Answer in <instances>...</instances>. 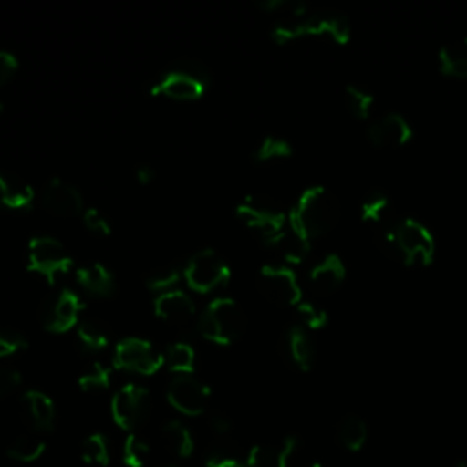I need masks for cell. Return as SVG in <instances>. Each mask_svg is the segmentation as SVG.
<instances>
[{
    "instance_id": "6da1fadb",
    "label": "cell",
    "mask_w": 467,
    "mask_h": 467,
    "mask_svg": "<svg viewBox=\"0 0 467 467\" xmlns=\"http://www.w3.org/2000/svg\"><path fill=\"white\" fill-rule=\"evenodd\" d=\"M374 239L381 252L409 266L431 265L436 254V243L431 230L414 217H400L394 228Z\"/></svg>"
},
{
    "instance_id": "7a4b0ae2",
    "label": "cell",
    "mask_w": 467,
    "mask_h": 467,
    "mask_svg": "<svg viewBox=\"0 0 467 467\" xmlns=\"http://www.w3.org/2000/svg\"><path fill=\"white\" fill-rule=\"evenodd\" d=\"M339 219V201L325 186L314 184L301 192L288 212V224L310 241L327 234Z\"/></svg>"
},
{
    "instance_id": "3957f363",
    "label": "cell",
    "mask_w": 467,
    "mask_h": 467,
    "mask_svg": "<svg viewBox=\"0 0 467 467\" xmlns=\"http://www.w3.org/2000/svg\"><path fill=\"white\" fill-rule=\"evenodd\" d=\"M327 35L337 44H347L350 40L352 29L347 16L330 11H312L299 16H288L277 22L272 29V38L279 44L301 38Z\"/></svg>"
},
{
    "instance_id": "277c9868",
    "label": "cell",
    "mask_w": 467,
    "mask_h": 467,
    "mask_svg": "<svg viewBox=\"0 0 467 467\" xmlns=\"http://www.w3.org/2000/svg\"><path fill=\"white\" fill-rule=\"evenodd\" d=\"M246 327V316L239 303L232 297L212 299L197 319L199 334L217 345H230L237 341Z\"/></svg>"
},
{
    "instance_id": "5b68a950",
    "label": "cell",
    "mask_w": 467,
    "mask_h": 467,
    "mask_svg": "<svg viewBox=\"0 0 467 467\" xmlns=\"http://www.w3.org/2000/svg\"><path fill=\"white\" fill-rule=\"evenodd\" d=\"M210 84V71L193 58L179 60L171 69L164 71L153 84V95H164L177 100H197Z\"/></svg>"
},
{
    "instance_id": "8992f818",
    "label": "cell",
    "mask_w": 467,
    "mask_h": 467,
    "mask_svg": "<svg viewBox=\"0 0 467 467\" xmlns=\"http://www.w3.org/2000/svg\"><path fill=\"white\" fill-rule=\"evenodd\" d=\"M241 221L255 230L266 244H272L286 228L288 215L272 197L263 193H248L235 208Z\"/></svg>"
},
{
    "instance_id": "52a82bcc",
    "label": "cell",
    "mask_w": 467,
    "mask_h": 467,
    "mask_svg": "<svg viewBox=\"0 0 467 467\" xmlns=\"http://www.w3.org/2000/svg\"><path fill=\"white\" fill-rule=\"evenodd\" d=\"M73 266V257L67 248L53 235H33L27 244V268L38 275H42L47 283H55V279Z\"/></svg>"
},
{
    "instance_id": "ba28073f",
    "label": "cell",
    "mask_w": 467,
    "mask_h": 467,
    "mask_svg": "<svg viewBox=\"0 0 467 467\" xmlns=\"http://www.w3.org/2000/svg\"><path fill=\"white\" fill-rule=\"evenodd\" d=\"M182 275L193 292L208 294L223 288L230 281L232 270L213 248H202L188 259Z\"/></svg>"
},
{
    "instance_id": "9c48e42d",
    "label": "cell",
    "mask_w": 467,
    "mask_h": 467,
    "mask_svg": "<svg viewBox=\"0 0 467 467\" xmlns=\"http://www.w3.org/2000/svg\"><path fill=\"white\" fill-rule=\"evenodd\" d=\"M111 365L120 370L151 376L164 367V354L144 337H124L115 345Z\"/></svg>"
},
{
    "instance_id": "30bf717a",
    "label": "cell",
    "mask_w": 467,
    "mask_h": 467,
    "mask_svg": "<svg viewBox=\"0 0 467 467\" xmlns=\"http://www.w3.org/2000/svg\"><path fill=\"white\" fill-rule=\"evenodd\" d=\"M150 412V390L139 383L122 385L111 398V416L124 431L137 429Z\"/></svg>"
},
{
    "instance_id": "8fae6325",
    "label": "cell",
    "mask_w": 467,
    "mask_h": 467,
    "mask_svg": "<svg viewBox=\"0 0 467 467\" xmlns=\"http://www.w3.org/2000/svg\"><path fill=\"white\" fill-rule=\"evenodd\" d=\"M259 288L275 305H299L303 301L296 272L286 265H265L257 275Z\"/></svg>"
},
{
    "instance_id": "7c38bea8",
    "label": "cell",
    "mask_w": 467,
    "mask_h": 467,
    "mask_svg": "<svg viewBox=\"0 0 467 467\" xmlns=\"http://www.w3.org/2000/svg\"><path fill=\"white\" fill-rule=\"evenodd\" d=\"M166 398L181 414L199 416L208 407L210 389L193 374H175L168 383Z\"/></svg>"
},
{
    "instance_id": "4fadbf2b",
    "label": "cell",
    "mask_w": 467,
    "mask_h": 467,
    "mask_svg": "<svg viewBox=\"0 0 467 467\" xmlns=\"http://www.w3.org/2000/svg\"><path fill=\"white\" fill-rule=\"evenodd\" d=\"M84 308V299L71 288H62L49 296L42 308V325L46 330L62 334L78 325V316Z\"/></svg>"
},
{
    "instance_id": "5bb4252c",
    "label": "cell",
    "mask_w": 467,
    "mask_h": 467,
    "mask_svg": "<svg viewBox=\"0 0 467 467\" xmlns=\"http://www.w3.org/2000/svg\"><path fill=\"white\" fill-rule=\"evenodd\" d=\"M359 217L370 226L374 237L394 228L401 215L396 213L389 195L383 190H370L359 204Z\"/></svg>"
},
{
    "instance_id": "9a60e30c",
    "label": "cell",
    "mask_w": 467,
    "mask_h": 467,
    "mask_svg": "<svg viewBox=\"0 0 467 467\" xmlns=\"http://www.w3.org/2000/svg\"><path fill=\"white\" fill-rule=\"evenodd\" d=\"M367 135L376 146H401L412 139V126L401 113L389 111L368 124Z\"/></svg>"
},
{
    "instance_id": "2e32d148",
    "label": "cell",
    "mask_w": 467,
    "mask_h": 467,
    "mask_svg": "<svg viewBox=\"0 0 467 467\" xmlns=\"http://www.w3.org/2000/svg\"><path fill=\"white\" fill-rule=\"evenodd\" d=\"M42 202L57 215H78L84 212V199L78 188L60 177L47 181L42 192Z\"/></svg>"
},
{
    "instance_id": "e0dca14e",
    "label": "cell",
    "mask_w": 467,
    "mask_h": 467,
    "mask_svg": "<svg viewBox=\"0 0 467 467\" xmlns=\"http://www.w3.org/2000/svg\"><path fill=\"white\" fill-rule=\"evenodd\" d=\"M153 310L166 323L182 327L193 319L195 303L184 290L171 288L155 296Z\"/></svg>"
},
{
    "instance_id": "ac0fdd59",
    "label": "cell",
    "mask_w": 467,
    "mask_h": 467,
    "mask_svg": "<svg viewBox=\"0 0 467 467\" xmlns=\"http://www.w3.org/2000/svg\"><path fill=\"white\" fill-rule=\"evenodd\" d=\"M283 348L286 358L299 368L310 370L316 361V343L303 325H292L283 336Z\"/></svg>"
},
{
    "instance_id": "d6986e66",
    "label": "cell",
    "mask_w": 467,
    "mask_h": 467,
    "mask_svg": "<svg viewBox=\"0 0 467 467\" xmlns=\"http://www.w3.org/2000/svg\"><path fill=\"white\" fill-rule=\"evenodd\" d=\"M347 275V268L343 259L337 254H327L323 259H319L312 268H310V283L312 286L321 292V294H330L334 292Z\"/></svg>"
},
{
    "instance_id": "ffe728a7",
    "label": "cell",
    "mask_w": 467,
    "mask_h": 467,
    "mask_svg": "<svg viewBox=\"0 0 467 467\" xmlns=\"http://www.w3.org/2000/svg\"><path fill=\"white\" fill-rule=\"evenodd\" d=\"M297 447L294 436L283 438L277 445H255L248 451L246 467H288V460Z\"/></svg>"
},
{
    "instance_id": "44dd1931",
    "label": "cell",
    "mask_w": 467,
    "mask_h": 467,
    "mask_svg": "<svg viewBox=\"0 0 467 467\" xmlns=\"http://www.w3.org/2000/svg\"><path fill=\"white\" fill-rule=\"evenodd\" d=\"M22 403L26 407V414L35 429L51 431L55 423V403L53 400L36 389H29L22 396Z\"/></svg>"
},
{
    "instance_id": "7402d4cb",
    "label": "cell",
    "mask_w": 467,
    "mask_h": 467,
    "mask_svg": "<svg viewBox=\"0 0 467 467\" xmlns=\"http://www.w3.org/2000/svg\"><path fill=\"white\" fill-rule=\"evenodd\" d=\"M35 199L33 188L16 175L0 171V206L7 210H27Z\"/></svg>"
},
{
    "instance_id": "603a6c76",
    "label": "cell",
    "mask_w": 467,
    "mask_h": 467,
    "mask_svg": "<svg viewBox=\"0 0 467 467\" xmlns=\"http://www.w3.org/2000/svg\"><path fill=\"white\" fill-rule=\"evenodd\" d=\"M77 281L86 292L99 296V297L109 296L115 290L113 272L106 265L97 263V261L82 265L77 270Z\"/></svg>"
},
{
    "instance_id": "cb8c5ba5",
    "label": "cell",
    "mask_w": 467,
    "mask_h": 467,
    "mask_svg": "<svg viewBox=\"0 0 467 467\" xmlns=\"http://www.w3.org/2000/svg\"><path fill=\"white\" fill-rule=\"evenodd\" d=\"M441 73L456 78H467V36H460L438 51Z\"/></svg>"
},
{
    "instance_id": "d4e9b609",
    "label": "cell",
    "mask_w": 467,
    "mask_h": 467,
    "mask_svg": "<svg viewBox=\"0 0 467 467\" xmlns=\"http://www.w3.org/2000/svg\"><path fill=\"white\" fill-rule=\"evenodd\" d=\"M310 239L299 234L296 228L286 224V228L277 235V239L270 244L279 250L285 261L288 263H303L310 252Z\"/></svg>"
},
{
    "instance_id": "484cf974",
    "label": "cell",
    "mask_w": 467,
    "mask_h": 467,
    "mask_svg": "<svg viewBox=\"0 0 467 467\" xmlns=\"http://www.w3.org/2000/svg\"><path fill=\"white\" fill-rule=\"evenodd\" d=\"M336 436H337V441L339 445L345 449V451H350V452H358L363 449L365 441H367V436H368V427H367V421L359 416H345L339 425H337V431H336Z\"/></svg>"
},
{
    "instance_id": "4316f807",
    "label": "cell",
    "mask_w": 467,
    "mask_h": 467,
    "mask_svg": "<svg viewBox=\"0 0 467 467\" xmlns=\"http://www.w3.org/2000/svg\"><path fill=\"white\" fill-rule=\"evenodd\" d=\"M161 436L164 445L177 456L181 458H188L193 452V436L188 431V427L184 423H181L179 420H171L166 421L161 429Z\"/></svg>"
},
{
    "instance_id": "83f0119b",
    "label": "cell",
    "mask_w": 467,
    "mask_h": 467,
    "mask_svg": "<svg viewBox=\"0 0 467 467\" xmlns=\"http://www.w3.org/2000/svg\"><path fill=\"white\" fill-rule=\"evenodd\" d=\"M77 339L82 348L95 352L109 345V332L99 319H82L77 325Z\"/></svg>"
},
{
    "instance_id": "f1b7e54d",
    "label": "cell",
    "mask_w": 467,
    "mask_h": 467,
    "mask_svg": "<svg viewBox=\"0 0 467 467\" xmlns=\"http://www.w3.org/2000/svg\"><path fill=\"white\" fill-rule=\"evenodd\" d=\"M164 365L175 374H192L195 365V350L186 341H173L166 347Z\"/></svg>"
},
{
    "instance_id": "f546056e",
    "label": "cell",
    "mask_w": 467,
    "mask_h": 467,
    "mask_svg": "<svg viewBox=\"0 0 467 467\" xmlns=\"http://www.w3.org/2000/svg\"><path fill=\"white\" fill-rule=\"evenodd\" d=\"M46 451V441L36 434H22L18 436L7 449L9 458L20 463L36 462Z\"/></svg>"
},
{
    "instance_id": "4dcf8cb0",
    "label": "cell",
    "mask_w": 467,
    "mask_h": 467,
    "mask_svg": "<svg viewBox=\"0 0 467 467\" xmlns=\"http://www.w3.org/2000/svg\"><path fill=\"white\" fill-rule=\"evenodd\" d=\"M345 102L348 111L359 119L365 120L370 117L372 106H374V95L368 88L358 86V84H347L345 86Z\"/></svg>"
},
{
    "instance_id": "1f68e13d",
    "label": "cell",
    "mask_w": 467,
    "mask_h": 467,
    "mask_svg": "<svg viewBox=\"0 0 467 467\" xmlns=\"http://www.w3.org/2000/svg\"><path fill=\"white\" fill-rule=\"evenodd\" d=\"M111 376H113V365H106L102 361H95V363H91L89 368H86L80 374L78 385L86 392L104 390V389L109 387Z\"/></svg>"
},
{
    "instance_id": "d6a6232c",
    "label": "cell",
    "mask_w": 467,
    "mask_h": 467,
    "mask_svg": "<svg viewBox=\"0 0 467 467\" xmlns=\"http://www.w3.org/2000/svg\"><path fill=\"white\" fill-rule=\"evenodd\" d=\"M292 155V144L277 135H266L254 150L252 157L259 162L274 161V159H285Z\"/></svg>"
},
{
    "instance_id": "836d02e7",
    "label": "cell",
    "mask_w": 467,
    "mask_h": 467,
    "mask_svg": "<svg viewBox=\"0 0 467 467\" xmlns=\"http://www.w3.org/2000/svg\"><path fill=\"white\" fill-rule=\"evenodd\" d=\"M80 454H82V460L89 465H100V467L108 465L109 463V449H108L106 436L100 432L89 434L82 441Z\"/></svg>"
},
{
    "instance_id": "e575fe53",
    "label": "cell",
    "mask_w": 467,
    "mask_h": 467,
    "mask_svg": "<svg viewBox=\"0 0 467 467\" xmlns=\"http://www.w3.org/2000/svg\"><path fill=\"white\" fill-rule=\"evenodd\" d=\"M181 279V270L173 263L159 265L146 275V286L157 294L171 290L173 285Z\"/></svg>"
},
{
    "instance_id": "d590c367",
    "label": "cell",
    "mask_w": 467,
    "mask_h": 467,
    "mask_svg": "<svg viewBox=\"0 0 467 467\" xmlns=\"http://www.w3.org/2000/svg\"><path fill=\"white\" fill-rule=\"evenodd\" d=\"M150 452L151 449L144 438H140L135 432L126 436L122 445V460L128 467H144L150 458Z\"/></svg>"
},
{
    "instance_id": "8d00e7d4",
    "label": "cell",
    "mask_w": 467,
    "mask_h": 467,
    "mask_svg": "<svg viewBox=\"0 0 467 467\" xmlns=\"http://www.w3.org/2000/svg\"><path fill=\"white\" fill-rule=\"evenodd\" d=\"M297 314L303 319V327L310 328V330H319L328 323V314L323 306L312 303V301H301L297 305Z\"/></svg>"
},
{
    "instance_id": "74e56055",
    "label": "cell",
    "mask_w": 467,
    "mask_h": 467,
    "mask_svg": "<svg viewBox=\"0 0 467 467\" xmlns=\"http://www.w3.org/2000/svg\"><path fill=\"white\" fill-rule=\"evenodd\" d=\"M27 347L26 336L11 327H0V358L13 356Z\"/></svg>"
},
{
    "instance_id": "f35d334b",
    "label": "cell",
    "mask_w": 467,
    "mask_h": 467,
    "mask_svg": "<svg viewBox=\"0 0 467 467\" xmlns=\"http://www.w3.org/2000/svg\"><path fill=\"white\" fill-rule=\"evenodd\" d=\"M206 467H246V462H241L230 449L215 447L206 458Z\"/></svg>"
},
{
    "instance_id": "ab89813d",
    "label": "cell",
    "mask_w": 467,
    "mask_h": 467,
    "mask_svg": "<svg viewBox=\"0 0 467 467\" xmlns=\"http://www.w3.org/2000/svg\"><path fill=\"white\" fill-rule=\"evenodd\" d=\"M82 221H84L86 228H89L95 234H100V235L111 234V224H109L108 217L97 208H86L82 212Z\"/></svg>"
},
{
    "instance_id": "60d3db41",
    "label": "cell",
    "mask_w": 467,
    "mask_h": 467,
    "mask_svg": "<svg viewBox=\"0 0 467 467\" xmlns=\"http://www.w3.org/2000/svg\"><path fill=\"white\" fill-rule=\"evenodd\" d=\"M22 383V374L11 367H0V398L15 392Z\"/></svg>"
},
{
    "instance_id": "b9f144b4",
    "label": "cell",
    "mask_w": 467,
    "mask_h": 467,
    "mask_svg": "<svg viewBox=\"0 0 467 467\" xmlns=\"http://www.w3.org/2000/svg\"><path fill=\"white\" fill-rule=\"evenodd\" d=\"M16 69H18L16 55L9 49H0V86L9 82Z\"/></svg>"
},
{
    "instance_id": "7bdbcfd3",
    "label": "cell",
    "mask_w": 467,
    "mask_h": 467,
    "mask_svg": "<svg viewBox=\"0 0 467 467\" xmlns=\"http://www.w3.org/2000/svg\"><path fill=\"white\" fill-rule=\"evenodd\" d=\"M210 427L213 429L215 434H219V436H228L230 431H232V421H230V418L224 416V414H213V416L210 418Z\"/></svg>"
},
{
    "instance_id": "ee69618b",
    "label": "cell",
    "mask_w": 467,
    "mask_h": 467,
    "mask_svg": "<svg viewBox=\"0 0 467 467\" xmlns=\"http://www.w3.org/2000/svg\"><path fill=\"white\" fill-rule=\"evenodd\" d=\"M135 177H137V181L140 184H148V182H151L155 179V170L151 166H148V164H140L135 170Z\"/></svg>"
},
{
    "instance_id": "f6af8a7d",
    "label": "cell",
    "mask_w": 467,
    "mask_h": 467,
    "mask_svg": "<svg viewBox=\"0 0 467 467\" xmlns=\"http://www.w3.org/2000/svg\"><path fill=\"white\" fill-rule=\"evenodd\" d=\"M454 467H467V462L460 460V462H456V465H454Z\"/></svg>"
},
{
    "instance_id": "bcb514c9",
    "label": "cell",
    "mask_w": 467,
    "mask_h": 467,
    "mask_svg": "<svg viewBox=\"0 0 467 467\" xmlns=\"http://www.w3.org/2000/svg\"><path fill=\"white\" fill-rule=\"evenodd\" d=\"M310 467H327V465H323V463H312Z\"/></svg>"
},
{
    "instance_id": "7dc6e473",
    "label": "cell",
    "mask_w": 467,
    "mask_h": 467,
    "mask_svg": "<svg viewBox=\"0 0 467 467\" xmlns=\"http://www.w3.org/2000/svg\"><path fill=\"white\" fill-rule=\"evenodd\" d=\"M2 109H4V104H2V102H0V111H2Z\"/></svg>"
},
{
    "instance_id": "c3c4849f",
    "label": "cell",
    "mask_w": 467,
    "mask_h": 467,
    "mask_svg": "<svg viewBox=\"0 0 467 467\" xmlns=\"http://www.w3.org/2000/svg\"><path fill=\"white\" fill-rule=\"evenodd\" d=\"M164 467H175V465H164Z\"/></svg>"
}]
</instances>
